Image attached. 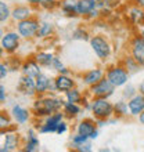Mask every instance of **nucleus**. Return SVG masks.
I'll return each instance as SVG.
<instances>
[{"label":"nucleus","mask_w":144,"mask_h":152,"mask_svg":"<svg viewBox=\"0 0 144 152\" xmlns=\"http://www.w3.org/2000/svg\"><path fill=\"white\" fill-rule=\"evenodd\" d=\"M143 8H144V6H143Z\"/></svg>","instance_id":"09e8293b"},{"label":"nucleus","mask_w":144,"mask_h":152,"mask_svg":"<svg viewBox=\"0 0 144 152\" xmlns=\"http://www.w3.org/2000/svg\"><path fill=\"white\" fill-rule=\"evenodd\" d=\"M139 93L140 94H143L144 96V79L140 82V84H139Z\"/></svg>","instance_id":"ea45409f"},{"label":"nucleus","mask_w":144,"mask_h":152,"mask_svg":"<svg viewBox=\"0 0 144 152\" xmlns=\"http://www.w3.org/2000/svg\"><path fill=\"white\" fill-rule=\"evenodd\" d=\"M4 137V142H3V147L6 148L7 152H12V151H17L18 147L21 145V138L20 136L14 132H10V130H6V133L3 134Z\"/></svg>","instance_id":"dca6fc26"},{"label":"nucleus","mask_w":144,"mask_h":152,"mask_svg":"<svg viewBox=\"0 0 144 152\" xmlns=\"http://www.w3.org/2000/svg\"><path fill=\"white\" fill-rule=\"evenodd\" d=\"M20 42H21V35L17 31H8L4 33V36L1 37L0 46L3 47V50L8 54L15 53L20 47Z\"/></svg>","instance_id":"6e6552de"},{"label":"nucleus","mask_w":144,"mask_h":152,"mask_svg":"<svg viewBox=\"0 0 144 152\" xmlns=\"http://www.w3.org/2000/svg\"><path fill=\"white\" fill-rule=\"evenodd\" d=\"M130 56L140 66H144V39L137 35L130 40Z\"/></svg>","instance_id":"1a4fd4ad"},{"label":"nucleus","mask_w":144,"mask_h":152,"mask_svg":"<svg viewBox=\"0 0 144 152\" xmlns=\"http://www.w3.org/2000/svg\"><path fill=\"white\" fill-rule=\"evenodd\" d=\"M137 119H139V123L144 126V111H143V112H141L139 116H137Z\"/></svg>","instance_id":"a19ab883"},{"label":"nucleus","mask_w":144,"mask_h":152,"mask_svg":"<svg viewBox=\"0 0 144 152\" xmlns=\"http://www.w3.org/2000/svg\"><path fill=\"white\" fill-rule=\"evenodd\" d=\"M105 76V71L103 68H93V69H89L86 72L82 75V83L84 86H93V84H96L97 82H100L103 77Z\"/></svg>","instance_id":"f8f14e48"},{"label":"nucleus","mask_w":144,"mask_h":152,"mask_svg":"<svg viewBox=\"0 0 144 152\" xmlns=\"http://www.w3.org/2000/svg\"><path fill=\"white\" fill-rule=\"evenodd\" d=\"M8 65L7 64H3V62H0V80H3L6 76L8 75Z\"/></svg>","instance_id":"4c0bfd02"},{"label":"nucleus","mask_w":144,"mask_h":152,"mask_svg":"<svg viewBox=\"0 0 144 152\" xmlns=\"http://www.w3.org/2000/svg\"><path fill=\"white\" fill-rule=\"evenodd\" d=\"M11 18V10L6 1L0 0V22H7Z\"/></svg>","instance_id":"c85d7f7f"},{"label":"nucleus","mask_w":144,"mask_h":152,"mask_svg":"<svg viewBox=\"0 0 144 152\" xmlns=\"http://www.w3.org/2000/svg\"><path fill=\"white\" fill-rule=\"evenodd\" d=\"M98 126H97V122L94 118H84L76 124V133H79L82 136H86V137H92V134L96 132Z\"/></svg>","instance_id":"9b49d317"},{"label":"nucleus","mask_w":144,"mask_h":152,"mask_svg":"<svg viewBox=\"0 0 144 152\" xmlns=\"http://www.w3.org/2000/svg\"><path fill=\"white\" fill-rule=\"evenodd\" d=\"M82 105L76 104V102H69V101H65L64 107H62V113L67 119H75L80 115L82 112Z\"/></svg>","instance_id":"6ab92c4d"},{"label":"nucleus","mask_w":144,"mask_h":152,"mask_svg":"<svg viewBox=\"0 0 144 152\" xmlns=\"http://www.w3.org/2000/svg\"><path fill=\"white\" fill-rule=\"evenodd\" d=\"M3 54H4V50H3V47H1V46H0V58H1V57H3Z\"/></svg>","instance_id":"c03bdc74"},{"label":"nucleus","mask_w":144,"mask_h":152,"mask_svg":"<svg viewBox=\"0 0 144 152\" xmlns=\"http://www.w3.org/2000/svg\"><path fill=\"white\" fill-rule=\"evenodd\" d=\"M89 43H90V47H92L93 53L96 54L98 60L107 61L111 57L112 46L104 35H94V36L90 37Z\"/></svg>","instance_id":"7ed1b4c3"},{"label":"nucleus","mask_w":144,"mask_h":152,"mask_svg":"<svg viewBox=\"0 0 144 152\" xmlns=\"http://www.w3.org/2000/svg\"><path fill=\"white\" fill-rule=\"evenodd\" d=\"M114 116H116L118 119L119 118H125V116H130L129 115L128 101L125 100V98L116 101L115 104H114Z\"/></svg>","instance_id":"b1692460"},{"label":"nucleus","mask_w":144,"mask_h":152,"mask_svg":"<svg viewBox=\"0 0 144 152\" xmlns=\"http://www.w3.org/2000/svg\"><path fill=\"white\" fill-rule=\"evenodd\" d=\"M39 6L42 8H44V10H53L54 7L60 6V3L57 0H40Z\"/></svg>","instance_id":"72a5a7b5"},{"label":"nucleus","mask_w":144,"mask_h":152,"mask_svg":"<svg viewBox=\"0 0 144 152\" xmlns=\"http://www.w3.org/2000/svg\"><path fill=\"white\" fill-rule=\"evenodd\" d=\"M54 54L53 53H47V51H40L35 56L36 62L42 66V68H50L53 65V60H54Z\"/></svg>","instance_id":"5701e85b"},{"label":"nucleus","mask_w":144,"mask_h":152,"mask_svg":"<svg viewBox=\"0 0 144 152\" xmlns=\"http://www.w3.org/2000/svg\"><path fill=\"white\" fill-rule=\"evenodd\" d=\"M92 115L94 119H109L114 116V104L109 98H92Z\"/></svg>","instance_id":"f03ea898"},{"label":"nucleus","mask_w":144,"mask_h":152,"mask_svg":"<svg viewBox=\"0 0 144 152\" xmlns=\"http://www.w3.org/2000/svg\"><path fill=\"white\" fill-rule=\"evenodd\" d=\"M31 111H28L26 108H24L22 105H14L10 111V115H11L12 120L18 124H25L28 123L29 119H31Z\"/></svg>","instance_id":"ddd939ff"},{"label":"nucleus","mask_w":144,"mask_h":152,"mask_svg":"<svg viewBox=\"0 0 144 152\" xmlns=\"http://www.w3.org/2000/svg\"><path fill=\"white\" fill-rule=\"evenodd\" d=\"M21 71H22V75H26V76H31V77H36L37 75L42 73V66H40L36 60H28L25 61L24 64L21 65Z\"/></svg>","instance_id":"f3484780"},{"label":"nucleus","mask_w":144,"mask_h":152,"mask_svg":"<svg viewBox=\"0 0 144 152\" xmlns=\"http://www.w3.org/2000/svg\"><path fill=\"white\" fill-rule=\"evenodd\" d=\"M64 113L62 111H58V112H54L51 115H48L44 118V122L37 127V132L40 134H46V133H56L57 132V126L61 120H64Z\"/></svg>","instance_id":"0eeeda50"},{"label":"nucleus","mask_w":144,"mask_h":152,"mask_svg":"<svg viewBox=\"0 0 144 152\" xmlns=\"http://www.w3.org/2000/svg\"><path fill=\"white\" fill-rule=\"evenodd\" d=\"M28 3L32 4V6H35V4H39L40 3V0H28Z\"/></svg>","instance_id":"79ce46f5"},{"label":"nucleus","mask_w":144,"mask_h":152,"mask_svg":"<svg viewBox=\"0 0 144 152\" xmlns=\"http://www.w3.org/2000/svg\"><path fill=\"white\" fill-rule=\"evenodd\" d=\"M50 80L51 77H48L46 73H40L35 77V83H36V93L39 96H43L48 91V86H50Z\"/></svg>","instance_id":"4be33fe9"},{"label":"nucleus","mask_w":144,"mask_h":152,"mask_svg":"<svg viewBox=\"0 0 144 152\" xmlns=\"http://www.w3.org/2000/svg\"><path fill=\"white\" fill-rule=\"evenodd\" d=\"M90 35H89V32L86 31L84 28H82V26H79V28H76L73 32H72V39L73 40H90Z\"/></svg>","instance_id":"7c9ffc66"},{"label":"nucleus","mask_w":144,"mask_h":152,"mask_svg":"<svg viewBox=\"0 0 144 152\" xmlns=\"http://www.w3.org/2000/svg\"><path fill=\"white\" fill-rule=\"evenodd\" d=\"M139 35H140V36L144 39V28H143V29H140V33H139Z\"/></svg>","instance_id":"a18cd8bd"},{"label":"nucleus","mask_w":144,"mask_h":152,"mask_svg":"<svg viewBox=\"0 0 144 152\" xmlns=\"http://www.w3.org/2000/svg\"><path fill=\"white\" fill-rule=\"evenodd\" d=\"M17 91L22 94L25 97H33L36 96V83H35V77L31 76L22 75L17 83Z\"/></svg>","instance_id":"9d476101"},{"label":"nucleus","mask_w":144,"mask_h":152,"mask_svg":"<svg viewBox=\"0 0 144 152\" xmlns=\"http://www.w3.org/2000/svg\"><path fill=\"white\" fill-rule=\"evenodd\" d=\"M96 7V0H76V12L79 17H86Z\"/></svg>","instance_id":"aec40b11"},{"label":"nucleus","mask_w":144,"mask_h":152,"mask_svg":"<svg viewBox=\"0 0 144 152\" xmlns=\"http://www.w3.org/2000/svg\"><path fill=\"white\" fill-rule=\"evenodd\" d=\"M137 93H139V87H136V86H133L132 83H126L123 86V90H122V98H125V100L128 101L130 100L133 96H136Z\"/></svg>","instance_id":"cd10ccee"},{"label":"nucleus","mask_w":144,"mask_h":152,"mask_svg":"<svg viewBox=\"0 0 144 152\" xmlns=\"http://www.w3.org/2000/svg\"><path fill=\"white\" fill-rule=\"evenodd\" d=\"M39 145H40V141L37 138V134L33 129H29L26 132V141L24 144V151L25 152H35L39 149Z\"/></svg>","instance_id":"a211bd4d"},{"label":"nucleus","mask_w":144,"mask_h":152,"mask_svg":"<svg viewBox=\"0 0 144 152\" xmlns=\"http://www.w3.org/2000/svg\"><path fill=\"white\" fill-rule=\"evenodd\" d=\"M105 77L116 88H119V87H123L125 84L129 82L130 72L122 64H116V65H111V66H108L105 69Z\"/></svg>","instance_id":"20e7f679"},{"label":"nucleus","mask_w":144,"mask_h":152,"mask_svg":"<svg viewBox=\"0 0 144 152\" xmlns=\"http://www.w3.org/2000/svg\"><path fill=\"white\" fill-rule=\"evenodd\" d=\"M54 82H56V87L57 91L60 93H65L73 88L76 86V82L73 77H71L69 75H62V73H58V75L54 77Z\"/></svg>","instance_id":"2eb2a0df"},{"label":"nucleus","mask_w":144,"mask_h":152,"mask_svg":"<svg viewBox=\"0 0 144 152\" xmlns=\"http://www.w3.org/2000/svg\"><path fill=\"white\" fill-rule=\"evenodd\" d=\"M75 149H76V151H79V152H92V151H93L92 140H87L86 142H83V144L78 145Z\"/></svg>","instance_id":"f704fd0d"},{"label":"nucleus","mask_w":144,"mask_h":152,"mask_svg":"<svg viewBox=\"0 0 144 152\" xmlns=\"http://www.w3.org/2000/svg\"><path fill=\"white\" fill-rule=\"evenodd\" d=\"M54 32V25L48 21H43L40 22V26H39V31L36 33V37L39 39H44V37H50V35H53Z\"/></svg>","instance_id":"a878e982"},{"label":"nucleus","mask_w":144,"mask_h":152,"mask_svg":"<svg viewBox=\"0 0 144 152\" xmlns=\"http://www.w3.org/2000/svg\"><path fill=\"white\" fill-rule=\"evenodd\" d=\"M65 101L60 97L47 96V97H39L33 101L32 104V113L36 118H46L54 112L62 111Z\"/></svg>","instance_id":"f257e3e1"},{"label":"nucleus","mask_w":144,"mask_h":152,"mask_svg":"<svg viewBox=\"0 0 144 152\" xmlns=\"http://www.w3.org/2000/svg\"><path fill=\"white\" fill-rule=\"evenodd\" d=\"M39 26V20L35 18V17H29L26 20L17 22V32L20 33L21 37H24V39H32V37H36Z\"/></svg>","instance_id":"423d86ee"},{"label":"nucleus","mask_w":144,"mask_h":152,"mask_svg":"<svg viewBox=\"0 0 144 152\" xmlns=\"http://www.w3.org/2000/svg\"><path fill=\"white\" fill-rule=\"evenodd\" d=\"M11 129V118L6 112L0 111V130H10Z\"/></svg>","instance_id":"2f4dec72"},{"label":"nucleus","mask_w":144,"mask_h":152,"mask_svg":"<svg viewBox=\"0 0 144 152\" xmlns=\"http://www.w3.org/2000/svg\"><path fill=\"white\" fill-rule=\"evenodd\" d=\"M29 17H32V8L28 7V6H15L11 10V18L17 22L26 20Z\"/></svg>","instance_id":"412c9836"},{"label":"nucleus","mask_w":144,"mask_h":152,"mask_svg":"<svg viewBox=\"0 0 144 152\" xmlns=\"http://www.w3.org/2000/svg\"><path fill=\"white\" fill-rule=\"evenodd\" d=\"M4 36V31H3V28H0V42H1V37Z\"/></svg>","instance_id":"37998d69"},{"label":"nucleus","mask_w":144,"mask_h":152,"mask_svg":"<svg viewBox=\"0 0 144 152\" xmlns=\"http://www.w3.org/2000/svg\"><path fill=\"white\" fill-rule=\"evenodd\" d=\"M68 132V123L65 122V120H61L58 126H57V134H64V133Z\"/></svg>","instance_id":"e433bc0d"},{"label":"nucleus","mask_w":144,"mask_h":152,"mask_svg":"<svg viewBox=\"0 0 144 152\" xmlns=\"http://www.w3.org/2000/svg\"><path fill=\"white\" fill-rule=\"evenodd\" d=\"M116 87L107 79V77H103L100 82H97L96 84H93L89 87V96L92 98H96V97H103V98H109L111 96H114Z\"/></svg>","instance_id":"39448f33"},{"label":"nucleus","mask_w":144,"mask_h":152,"mask_svg":"<svg viewBox=\"0 0 144 152\" xmlns=\"http://www.w3.org/2000/svg\"><path fill=\"white\" fill-rule=\"evenodd\" d=\"M51 68H54V69L57 71V72L60 73L61 71H62V69L65 68V66H64V64L61 62V60L58 58V57H54V60H53V65H51Z\"/></svg>","instance_id":"c9c22d12"},{"label":"nucleus","mask_w":144,"mask_h":152,"mask_svg":"<svg viewBox=\"0 0 144 152\" xmlns=\"http://www.w3.org/2000/svg\"><path fill=\"white\" fill-rule=\"evenodd\" d=\"M6 100H7V91H6V87L0 84V104L6 102Z\"/></svg>","instance_id":"58836bf2"},{"label":"nucleus","mask_w":144,"mask_h":152,"mask_svg":"<svg viewBox=\"0 0 144 152\" xmlns=\"http://www.w3.org/2000/svg\"><path fill=\"white\" fill-rule=\"evenodd\" d=\"M0 152H7V151H6V148H4V147H0Z\"/></svg>","instance_id":"49530a36"},{"label":"nucleus","mask_w":144,"mask_h":152,"mask_svg":"<svg viewBox=\"0 0 144 152\" xmlns=\"http://www.w3.org/2000/svg\"><path fill=\"white\" fill-rule=\"evenodd\" d=\"M83 97H84V94H82V91L76 86L73 88H71V90H68V91H65V101H69V102L80 104V101H82Z\"/></svg>","instance_id":"bb28decb"},{"label":"nucleus","mask_w":144,"mask_h":152,"mask_svg":"<svg viewBox=\"0 0 144 152\" xmlns=\"http://www.w3.org/2000/svg\"><path fill=\"white\" fill-rule=\"evenodd\" d=\"M122 65H123L125 68L128 69L129 72H137V71H140V65L137 64L136 61L133 60V57L130 56V57H126L123 61H122Z\"/></svg>","instance_id":"c756f323"},{"label":"nucleus","mask_w":144,"mask_h":152,"mask_svg":"<svg viewBox=\"0 0 144 152\" xmlns=\"http://www.w3.org/2000/svg\"><path fill=\"white\" fill-rule=\"evenodd\" d=\"M61 11L65 17H78L76 12V0H64L60 3Z\"/></svg>","instance_id":"393cba45"},{"label":"nucleus","mask_w":144,"mask_h":152,"mask_svg":"<svg viewBox=\"0 0 144 152\" xmlns=\"http://www.w3.org/2000/svg\"><path fill=\"white\" fill-rule=\"evenodd\" d=\"M128 107H129V115L130 116H137L144 111V96L137 93L136 96H133L130 100H128Z\"/></svg>","instance_id":"4468645a"},{"label":"nucleus","mask_w":144,"mask_h":152,"mask_svg":"<svg viewBox=\"0 0 144 152\" xmlns=\"http://www.w3.org/2000/svg\"><path fill=\"white\" fill-rule=\"evenodd\" d=\"M4 133H6V130H0V137H1V136H3V134H4Z\"/></svg>","instance_id":"de8ad7c7"},{"label":"nucleus","mask_w":144,"mask_h":152,"mask_svg":"<svg viewBox=\"0 0 144 152\" xmlns=\"http://www.w3.org/2000/svg\"><path fill=\"white\" fill-rule=\"evenodd\" d=\"M87 140H90L89 137L82 136V134H79V133H75V134H73V136L71 137V148L75 149L76 147H78V145L83 144V142H86Z\"/></svg>","instance_id":"473e14b6"}]
</instances>
